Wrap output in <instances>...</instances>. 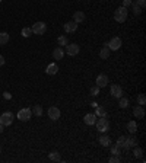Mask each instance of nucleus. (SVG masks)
Instances as JSON below:
<instances>
[{
  "instance_id": "nucleus-1",
  "label": "nucleus",
  "mask_w": 146,
  "mask_h": 163,
  "mask_svg": "<svg viewBox=\"0 0 146 163\" xmlns=\"http://www.w3.org/2000/svg\"><path fill=\"white\" fill-rule=\"evenodd\" d=\"M127 19V7H119L115 12H114V20L115 22H119V23H123V22H126Z\"/></svg>"
},
{
  "instance_id": "nucleus-2",
  "label": "nucleus",
  "mask_w": 146,
  "mask_h": 163,
  "mask_svg": "<svg viewBox=\"0 0 146 163\" xmlns=\"http://www.w3.org/2000/svg\"><path fill=\"white\" fill-rule=\"evenodd\" d=\"M95 125H97V130L100 131V133H105L110 128V121L105 117H101L100 119L95 121Z\"/></svg>"
},
{
  "instance_id": "nucleus-3",
  "label": "nucleus",
  "mask_w": 146,
  "mask_h": 163,
  "mask_svg": "<svg viewBox=\"0 0 146 163\" xmlns=\"http://www.w3.org/2000/svg\"><path fill=\"white\" fill-rule=\"evenodd\" d=\"M13 119H15V115L10 111L3 112V114L0 115V124H3L5 127H9V125L13 122Z\"/></svg>"
},
{
  "instance_id": "nucleus-4",
  "label": "nucleus",
  "mask_w": 146,
  "mask_h": 163,
  "mask_svg": "<svg viewBox=\"0 0 146 163\" xmlns=\"http://www.w3.org/2000/svg\"><path fill=\"white\" fill-rule=\"evenodd\" d=\"M16 117L19 118L20 121H29L31 119V117H32V109H29V108H24V109H19V112H18V115Z\"/></svg>"
},
{
  "instance_id": "nucleus-5",
  "label": "nucleus",
  "mask_w": 146,
  "mask_h": 163,
  "mask_svg": "<svg viewBox=\"0 0 146 163\" xmlns=\"http://www.w3.org/2000/svg\"><path fill=\"white\" fill-rule=\"evenodd\" d=\"M31 29H32V34H35V35H44V32L47 31V25L44 22H37L32 25Z\"/></svg>"
},
{
  "instance_id": "nucleus-6",
  "label": "nucleus",
  "mask_w": 146,
  "mask_h": 163,
  "mask_svg": "<svg viewBox=\"0 0 146 163\" xmlns=\"http://www.w3.org/2000/svg\"><path fill=\"white\" fill-rule=\"evenodd\" d=\"M107 47H108L110 50L117 51L120 47H121V38H119V37H114V38H111L108 42H107Z\"/></svg>"
},
{
  "instance_id": "nucleus-7",
  "label": "nucleus",
  "mask_w": 146,
  "mask_h": 163,
  "mask_svg": "<svg viewBox=\"0 0 146 163\" xmlns=\"http://www.w3.org/2000/svg\"><path fill=\"white\" fill-rule=\"evenodd\" d=\"M67 48H66V51L64 52H67V55H70V57H75V55H78L79 54V51H80V48H79V45L78 44H67Z\"/></svg>"
},
{
  "instance_id": "nucleus-8",
  "label": "nucleus",
  "mask_w": 146,
  "mask_h": 163,
  "mask_svg": "<svg viewBox=\"0 0 146 163\" xmlns=\"http://www.w3.org/2000/svg\"><path fill=\"white\" fill-rule=\"evenodd\" d=\"M60 109L57 108V106H50L48 108V117H50V119H53V121H57L60 118Z\"/></svg>"
},
{
  "instance_id": "nucleus-9",
  "label": "nucleus",
  "mask_w": 146,
  "mask_h": 163,
  "mask_svg": "<svg viewBox=\"0 0 146 163\" xmlns=\"http://www.w3.org/2000/svg\"><path fill=\"white\" fill-rule=\"evenodd\" d=\"M108 82H110V79H108V76L107 74H100L98 77H97V86L98 87H105V86H108Z\"/></svg>"
},
{
  "instance_id": "nucleus-10",
  "label": "nucleus",
  "mask_w": 146,
  "mask_h": 163,
  "mask_svg": "<svg viewBox=\"0 0 146 163\" xmlns=\"http://www.w3.org/2000/svg\"><path fill=\"white\" fill-rule=\"evenodd\" d=\"M111 96L113 98H121L123 96V87L120 85H113L111 86Z\"/></svg>"
},
{
  "instance_id": "nucleus-11",
  "label": "nucleus",
  "mask_w": 146,
  "mask_h": 163,
  "mask_svg": "<svg viewBox=\"0 0 146 163\" xmlns=\"http://www.w3.org/2000/svg\"><path fill=\"white\" fill-rule=\"evenodd\" d=\"M64 31H66L67 34L70 32H76V29H78V23L76 22H73V20H70V22H67V23H64Z\"/></svg>"
},
{
  "instance_id": "nucleus-12",
  "label": "nucleus",
  "mask_w": 146,
  "mask_h": 163,
  "mask_svg": "<svg viewBox=\"0 0 146 163\" xmlns=\"http://www.w3.org/2000/svg\"><path fill=\"white\" fill-rule=\"evenodd\" d=\"M133 115L134 117H137L139 119L145 117V108L142 106V105H137V106H134V109H133Z\"/></svg>"
},
{
  "instance_id": "nucleus-13",
  "label": "nucleus",
  "mask_w": 146,
  "mask_h": 163,
  "mask_svg": "<svg viewBox=\"0 0 146 163\" xmlns=\"http://www.w3.org/2000/svg\"><path fill=\"white\" fill-rule=\"evenodd\" d=\"M95 121H97V115L95 114H86L83 117V122L86 125H95Z\"/></svg>"
},
{
  "instance_id": "nucleus-14",
  "label": "nucleus",
  "mask_w": 146,
  "mask_h": 163,
  "mask_svg": "<svg viewBox=\"0 0 146 163\" xmlns=\"http://www.w3.org/2000/svg\"><path fill=\"white\" fill-rule=\"evenodd\" d=\"M85 13L80 12V10H78V12L73 13V22H76V23H82L83 20H85Z\"/></svg>"
},
{
  "instance_id": "nucleus-15",
  "label": "nucleus",
  "mask_w": 146,
  "mask_h": 163,
  "mask_svg": "<svg viewBox=\"0 0 146 163\" xmlns=\"http://www.w3.org/2000/svg\"><path fill=\"white\" fill-rule=\"evenodd\" d=\"M57 72H59V66L56 64V63H51V64L47 66V69H46V73H47V74L53 76V74H57Z\"/></svg>"
},
{
  "instance_id": "nucleus-16",
  "label": "nucleus",
  "mask_w": 146,
  "mask_h": 163,
  "mask_svg": "<svg viewBox=\"0 0 146 163\" xmlns=\"http://www.w3.org/2000/svg\"><path fill=\"white\" fill-rule=\"evenodd\" d=\"M64 50L61 48V47H57L56 50L53 51V58H56V60H63V57H64Z\"/></svg>"
},
{
  "instance_id": "nucleus-17",
  "label": "nucleus",
  "mask_w": 146,
  "mask_h": 163,
  "mask_svg": "<svg viewBox=\"0 0 146 163\" xmlns=\"http://www.w3.org/2000/svg\"><path fill=\"white\" fill-rule=\"evenodd\" d=\"M115 146L119 147V149H124V150H129L130 147H129V144H127L126 141V137H119V140H117V143H115Z\"/></svg>"
},
{
  "instance_id": "nucleus-18",
  "label": "nucleus",
  "mask_w": 146,
  "mask_h": 163,
  "mask_svg": "<svg viewBox=\"0 0 146 163\" xmlns=\"http://www.w3.org/2000/svg\"><path fill=\"white\" fill-rule=\"evenodd\" d=\"M98 140H100V144L102 146V147H108V146H111V138L108 137V136H102V134H101Z\"/></svg>"
},
{
  "instance_id": "nucleus-19",
  "label": "nucleus",
  "mask_w": 146,
  "mask_h": 163,
  "mask_svg": "<svg viewBox=\"0 0 146 163\" xmlns=\"http://www.w3.org/2000/svg\"><path fill=\"white\" fill-rule=\"evenodd\" d=\"M110 54H111V50H110L107 45H104V47H102V50L100 51V57L102 60H107L108 57H110Z\"/></svg>"
},
{
  "instance_id": "nucleus-20",
  "label": "nucleus",
  "mask_w": 146,
  "mask_h": 163,
  "mask_svg": "<svg viewBox=\"0 0 146 163\" xmlns=\"http://www.w3.org/2000/svg\"><path fill=\"white\" fill-rule=\"evenodd\" d=\"M48 159H50L51 162H61V156H60L59 151H51V153L48 154Z\"/></svg>"
},
{
  "instance_id": "nucleus-21",
  "label": "nucleus",
  "mask_w": 146,
  "mask_h": 163,
  "mask_svg": "<svg viewBox=\"0 0 146 163\" xmlns=\"http://www.w3.org/2000/svg\"><path fill=\"white\" fill-rule=\"evenodd\" d=\"M9 39H10V37L7 32H0V45H6Z\"/></svg>"
},
{
  "instance_id": "nucleus-22",
  "label": "nucleus",
  "mask_w": 146,
  "mask_h": 163,
  "mask_svg": "<svg viewBox=\"0 0 146 163\" xmlns=\"http://www.w3.org/2000/svg\"><path fill=\"white\" fill-rule=\"evenodd\" d=\"M127 130L130 131L132 134H134V133L137 131V122H136V121H129V122H127Z\"/></svg>"
},
{
  "instance_id": "nucleus-23",
  "label": "nucleus",
  "mask_w": 146,
  "mask_h": 163,
  "mask_svg": "<svg viewBox=\"0 0 146 163\" xmlns=\"http://www.w3.org/2000/svg\"><path fill=\"white\" fill-rule=\"evenodd\" d=\"M126 141H127V144H129V147H130V149L137 146V138L134 137V136H130V137H127V138H126Z\"/></svg>"
},
{
  "instance_id": "nucleus-24",
  "label": "nucleus",
  "mask_w": 146,
  "mask_h": 163,
  "mask_svg": "<svg viewBox=\"0 0 146 163\" xmlns=\"http://www.w3.org/2000/svg\"><path fill=\"white\" fill-rule=\"evenodd\" d=\"M42 112L44 111H42V106H41V105H35V106L32 108V114L35 115V117H41Z\"/></svg>"
},
{
  "instance_id": "nucleus-25",
  "label": "nucleus",
  "mask_w": 146,
  "mask_h": 163,
  "mask_svg": "<svg viewBox=\"0 0 146 163\" xmlns=\"http://www.w3.org/2000/svg\"><path fill=\"white\" fill-rule=\"evenodd\" d=\"M130 6L133 7V13H134V15H136V16H137V15H140V13H142V7H140L139 5H137V3H136V2H132V5H130Z\"/></svg>"
},
{
  "instance_id": "nucleus-26",
  "label": "nucleus",
  "mask_w": 146,
  "mask_h": 163,
  "mask_svg": "<svg viewBox=\"0 0 146 163\" xmlns=\"http://www.w3.org/2000/svg\"><path fill=\"white\" fill-rule=\"evenodd\" d=\"M133 153H134V156L137 157V159H142V160H145V159H143V150H142L140 147H136Z\"/></svg>"
},
{
  "instance_id": "nucleus-27",
  "label": "nucleus",
  "mask_w": 146,
  "mask_h": 163,
  "mask_svg": "<svg viewBox=\"0 0 146 163\" xmlns=\"http://www.w3.org/2000/svg\"><path fill=\"white\" fill-rule=\"evenodd\" d=\"M31 35H32V29L31 28H24L22 29V37L24 38H29Z\"/></svg>"
},
{
  "instance_id": "nucleus-28",
  "label": "nucleus",
  "mask_w": 146,
  "mask_h": 163,
  "mask_svg": "<svg viewBox=\"0 0 146 163\" xmlns=\"http://www.w3.org/2000/svg\"><path fill=\"white\" fill-rule=\"evenodd\" d=\"M119 99H120V102H119L120 108H127V106H129V99L127 98H123V96H121V98H119Z\"/></svg>"
},
{
  "instance_id": "nucleus-29",
  "label": "nucleus",
  "mask_w": 146,
  "mask_h": 163,
  "mask_svg": "<svg viewBox=\"0 0 146 163\" xmlns=\"http://www.w3.org/2000/svg\"><path fill=\"white\" fill-rule=\"evenodd\" d=\"M136 101H137V104H139V105H142V106H143V105L146 104V96L143 95V93H140V95H137Z\"/></svg>"
},
{
  "instance_id": "nucleus-30",
  "label": "nucleus",
  "mask_w": 146,
  "mask_h": 163,
  "mask_svg": "<svg viewBox=\"0 0 146 163\" xmlns=\"http://www.w3.org/2000/svg\"><path fill=\"white\" fill-rule=\"evenodd\" d=\"M57 42H59V45H60V47H66V45H67V38L64 37V35H61V37H59Z\"/></svg>"
},
{
  "instance_id": "nucleus-31",
  "label": "nucleus",
  "mask_w": 146,
  "mask_h": 163,
  "mask_svg": "<svg viewBox=\"0 0 146 163\" xmlns=\"http://www.w3.org/2000/svg\"><path fill=\"white\" fill-rule=\"evenodd\" d=\"M95 115H97V117H105V109H104V108H101V106H97Z\"/></svg>"
},
{
  "instance_id": "nucleus-32",
  "label": "nucleus",
  "mask_w": 146,
  "mask_h": 163,
  "mask_svg": "<svg viewBox=\"0 0 146 163\" xmlns=\"http://www.w3.org/2000/svg\"><path fill=\"white\" fill-rule=\"evenodd\" d=\"M110 163H120V157L119 154H113V156L110 157V160H108Z\"/></svg>"
},
{
  "instance_id": "nucleus-33",
  "label": "nucleus",
  "mask_w": 146,
  "mask_h": 163,
  "mask_svg": "<svg viewBox=\"0 0 146 163\" xmlns=\"http://www.w3.org/2000/svg\"><path fill=\"white\" fill-rule=\"evenodd\" d=\"M98 93H100V87H98V86L91 87V95H92V96H98Z\"/></svg>"
},
{
  "instance_id": "nucleus-34",
  "label": "nucleus",
  "mask_w": 146,
  "mask_h": 163,
  "mask_svg": "<svg viewBox=\"0 0 146 163\" xmlns=\"http://www.w3.org/2000/svg\"><path fill=\"white\" fill-rule=\"evenodd\" d=\"M120 149L119 147H117V146H113V147H111V154H120Z\"/></svg>"
},
{
  "instance_id": "nucleus-35",
  "label": "nucleus",
  "mask_w": 146,
  "mask_h": 163,
  "mask_svg": "<svg viewBox=\"0 0 146 163\" xmlns=\"http://www.w3.org/2000/svg\"><path fill=\"white\" fill-rule=\"evenodd\" d=\"M133 0H123V7H129L130 5H132Z\"/></svg>"
},
{
  "instance_id": "nucleus-36",
  "label": "nucleus",
  "mask_w": 146,
  "mask_h": 163,
  "mask_svg": "<svg viewBox=\"0 0 146 163\" xmlns=\"http://www.w3.org/2000/svg\"><path fill=\"white\" fill-rule=\"evenodd\" d=\"M136 3H137V5H139V6L142 7V9H143V7L146 6V0H137Z\"/></svg>"
},
{
  "instance_id": "nucleus-37",
  "label": "nucleus",
  "mask_w": 146,
  "mask_h": 163,
  "mask_svg": "<svg viewBox=\"0 0 146 163\" xmlns=\"http://www.w3.org/2000/svg\"><path fill=\"white\" fill-rule=\"evenodd\" d=\"M3 64H5V57H3V55L0 54V67H2Z\"/></svg>"
},
{
  "instance_id": "nucleus-38",
  "label": "nucleus",
  "mask_w": 146,
  "mask_h": 163,
  "mask_svg": "<svg viewBox=\"0 0 146 163\" xmlns=\"http://www.w3.org/2000/svg\"><path fill=\"white\" fill-rule=\"evenodd\" d=\"M5 98H6V99H10V93H9V92H6V93H5Z\"/></svg>"
},
{
  "instance_id": "nucleus-39",
  "label": "nucleus",
  "mask_w": 146,
  "mask_h": 163,
  "mask_svg": "<svg viewBox=\"0 0 146 163\" xmlns=\"http://www.w3.org/2000/svg\"><path fill=\"white\" fill-rule=\"evenodd\" d=\"M3 131H5V125L0 124V133H3Z\"/></svg>"
},
{
  "instance_id": "nucleus-40",
  "label": "nucleus",
  "mask_w": 146,
  "mask_h": 163,
  "mask_svg": "<svg viewBox=\"0 0 146 163\" xmlns=\"http://www.w3.org/2000/svg\"><path fill=\"white\" fill-rule=\"evenodd\" d=\"M0 153H2V147H0Z\"/></svg>"
}]
</instances>
